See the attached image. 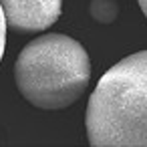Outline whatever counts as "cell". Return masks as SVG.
Returning a JSON list of instances; mask_svg holds the SVG:
<instances>
[{
  "mask_svg": "<svg viewBox=\"0 0 147 147\" xmlns=\"http://www.w3.org/2000/svg\"><path fill=\"white\" fill-rule=\"evenodd\" d=\"M85 125L93 147L147 145V53L113 65L89 97Z\"/></svg>",
  "mask_w": 147,
  "mask_h": 147,
  "instance_id": "obj_1",
  "label": "cell"
},
{
  "mask_svg": "<svg viewBox=\"0 0 147 147\" xmlns=\"http://www.w3.org/2000/svg\"><path fill=\"white\" fill-rule=\"evenodd\" d=\"M91 61L83 45L63 32L32 38L14 63L20 95L34 107L55 111L71 107L87 89Z\"/></svg>",
  "mask_w": 147,
  "mask_h": 147,
  "instance_id": "obj_2",
  "label": "cell"
},
{
  "mask_svg": "<svg viewBox=\"0 0 147 147\" xmlns=\"http://www.w3.org/2000/svg\"><path fill=\"white\" fill-rule=\"evenodd\" d=\"M6 28L18 34H36L51 28L63 10V0H0Z\"/></svg>",
  "mask_w": 147,
  "mask_h": 147,
  "instance_id": "obj_3",
  "label": "cell"
},
{
  "mask_svg": "<svg viewBox=\"0 0 147 147\" xmlns=\"http://www.w3.org/2000/svg\"><path fill=\"white\" fill-rule=\"evenodd\" d=\"M89 12L95 22L111 24L119 16V4H117V0H91Z\"/></svg>",
  "mask_w": 147,
  "mask_h": 147,
  "instance_id": "obj_4",
  "label": "cell"
},
{
  "mask_svg": "<svg viewBox=\"0 0 147 147\" xmlns=\"http://www.w3.org/2000/svg\"><path fill=\"white\" fill-rule=\"evenodd\" d=\"M4 51H6V20L2 8H0V61L4 57Z\"/></svg>",
  "mask_w": 147,
  "mask_h": 147,
  "instance_id": "obj_5",
  "label": "cell"
},
{
  "mask_svg": "<svg viewBox=\"0 0 147 147\" xmlns=\"http://www.w3.org/2000/svg\"><path fill=\"white\" fill-rule=\"evenodd\" d=\"M137 2H139V6H141V12L147 14V0H137Z\"/></svg>",
  "mask_w": 147,
  "mask_h": 147,
  "instance_id": "obj_6",
  "label": "cell"
}]
</instances>
